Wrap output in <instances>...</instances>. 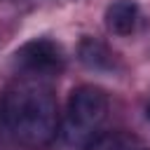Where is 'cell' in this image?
<instances>
[{"label": "cell", "mask_w": 150, "mask_h": 150, "mask_svg": "<svg viewBox=\"0 0 150 150\" xmlns=\"http://www.w3.org/2000/svg\"><path fill=\"white\" fill-rule=\"evenodd\" d=\"M0 122L19 145L28 150L47 148L61 127L59 103L49 77L19 75L2 96Z\"/></svg>", "instance_id": "obj_1"}, {"label": "cell", "mask_w": 150, "mask_h": 150, "mask_svg": "<svg viewBox=\"0 0 150 150\" xmlns=\"http://www.w3.org/2000/svg\"><path fill=\"white\" fill-rule=\"evenodd\" d=\"M108 94L94 84H80L70 91L66 112L61 117V136L68 145L84 148L94 136L101 134V127L108 117Z\"/></svg>", "instance_id": "obj_2"}, {"label": "cell", "mask_w": 150, "mask_h": 150, "mask_svg": "<svg viewBox=\"0 0 150 150\" xmlns=\"http://www.w3.org/2000/svg\"><path fill=\"white\" fill-rule=\"evenodd\" d=\"M14 61L23 75H38V77H52L63 70L66 56L63 49L47 38H35L26 45H21L14 54Z\"/></svg>", "instance_id": "obj_3"}, {"label": "cell", "mask_w": 150, "mask_h": 150, "mask_svg": "<svg viewBox=\"0 0 150 150\" xmlns=\"http://www.w3.org/2000/svg\"><path fill=\"white\" fill-rule=\"evenodd\" d=\"M141 23V7L136 0H115L105 9V28L112 35H131Z\"/></svg>", "instance_id": "obj_4"}, {"label": "cell", "mask_w": 150, "mask_h": 150, "mask_svg": "<svg viewBox=\"0 0 150 150\" xmlns=\"http://www.w3.org/2000/svg\"><path fill=\"white\" fill-rule=\"evenodd\" d=\"M82 150H150V148L131 131H105L94 136Z\"/></svg>", "instance_id": "obj_5"}, {"label": "cell", "mask_w": 150, "mask_h": 150, "mask_svg": "<svg viewBox=\"0 0 150 150\" xmlns=\"http://www.w3.org/2000/svg\"><path fill=\"white\" fill-rule=\"evenodd\" d=\"M80 59H82L84 66H89L94 70H110L115 66L112 52L103 42H98L94 38H84L80 42Z\"/></svg>", "instance_id": "obj_6"}, {"label": "cell", "mask_w": 150, "mask_h": 150, "mask_svg": "<svg viewBox=\"0 0 150 150\" xmlns=\"http://www.w3.org/2000/svg\"><path fill=\"white\" fill-rule=\"evenodd\" d=\"M148 120H150V103H148Z\"/></svg>", "instance_id": "obj_7"}]
</instances>
